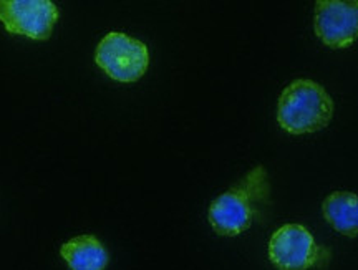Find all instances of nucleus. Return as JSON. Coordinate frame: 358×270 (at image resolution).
Listing matches in <instances>:
<instances>
[{"mask_svg": "<svg viewBox=\"0 0 358 270\" xmlns=\"http://www.w3.org/2000/svg\"><path fill=\"white\" fill-rule=\"evenodd\" d=\"M332 97L317 82L299 78L284 88L277 105V121L290 134L315 133L334 118Z\"/></svg>", "mask_w": 358, "mask_h": 270, "instance_id": "nucleus-2", "label": "nucleus"}, {"mask_svg": "<svg viewBox=\"0 0 358 270\" xmlns=\"http://www.w3.org/2000/svg\"><path fill=\"white\" fill-rule=\"evenodd\" d=\"M267 196V171L264 166H256L239 183L211 202L208 213L209 224L219 236H239L252 226L257 204L266 201Z\"/></svg>", "mask_w": 358, "mask_h": 270, "instance_id": "nucleus-1", "label": "nucleus"}, {"mask_svg": "<svg viewBox=\"0 0 358 270\" xmlns=\"http://www.w3.org/2000/svg\"><path fill=\"white\" fill-rule=\"evenodd\" d=\"M313 27L327 47H350L358 38V0H319Z\"/></svg>", "mask_w": 358, "mask_h": 270, "instance_id": "nucleus-6", "label": "nucleus"}, {"mask_svg": "<svg viewBox=\"0 0 358 270\" xmlns=\"http://www.w3.org/2000/svg\"><path fill=\"white\" fill-rule=\"evenodd\" d=\"M327 222L348 237L358 236V196L348 191H335L322 204Z\"/></svg>", "mask_w": 358, "mask_h": 270, "instance_id": "nucleus-8", "label": "nucleus"}, {"mask_svg": "<svg viewBox=\"0 0 358 270\" xmlns=\"http://www.w3.org/2000/svg\"><path fill=\"white\" fill-rule=\"evenodd\" d=\"M58 17V7L50 0H0V22L8 34L48 40Z\"/></svg>", "mask_w": 358, "mask_h": 270, "instance_id": "nucleus-4", "label": "nucleus"}, {"mask_svg": "<svg viewBox=\"0 0 358 270\" xmlns=\"http://www.w3.org/2000/svg\"><path fill=\"white\" fill-rule=\"evenodd\" d=\"M320 249L301 224H285L268 241V259L277 270H307L319 260Z\"/></svg>", "mask_w": 358, "mask_h": 270, "instance_id": "nucleus-5", "label": "nucleus"}, {"mask_svg": "<svg viewBox=\"0 0 358 270\" xmlns=\"http://www.w3.org/2000/svg\"><path fill=\"white\" fill-rule=\"evenodd\" d=\"M95 62L110 78L122 83L138 82L150 65V52L140 40L122 31H110L98 43Z\"/></svg>", "mask_w": 358, "mask_h": 270, "instance_id": "nucleus-3", "label": "nucleus"}, {"mask_svg": "<svg viewBox=\"0 0 358 270\" xmlns=\"http://www.w3.org/2000/svg\"><path fill=\"white\" fill-rule=\"evenodd\" d=\"M62 259L71 270H105L108 265V250L92 234L77 236L60 247Z\"/></svg>", "mask_w": 358, "mask_h": 270, "instance_id": "nucleus-7", "label": "nucleus"}]
</instances>
